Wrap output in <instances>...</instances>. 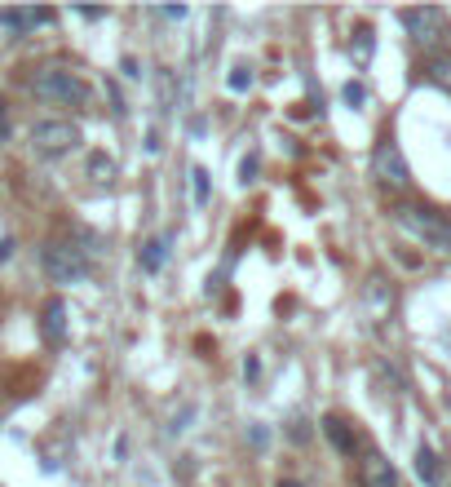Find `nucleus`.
<instances>
[{"label": "nucleus", "instance_id": "obj_1", "mask_svg": "<svg viewBox=\"0 0 451 487\" xmlns=\"http://www.w3.org/2000/svg\"><path fill=\"white\" fill-rule=\"evenodd\" d=\"M32 94L50 107H89V98H94L89 80L71 67H41L32 76Z\"/></svg>", "mask_w": 451, "mask_h": 487}, {"label": "nucleus", "instance_id": "obj_2", "mask_svg": "<svg viewBox=\"0 0 451 487\" xmlns=\"http://www.w3.org/2000/svg\"><path fill=\"white\" fill-rule=\"evenodd\" d=\"M394 221L411 239H420L425 248L451 257V217L434 213V209H420V204H402V209H394Z\"/></svg>", "mask_w": 451, "mask_h": 487}, {"label": "nucleus", "instance_id": "obj_3", "mask_svg": "<svg viewBox=\"0 0 451 487\" xmlns=\"http://www.w3.org/2000/svg\"><path fill=\"white\" fill-rule=\"evenodd\" d=\"M41 266L50 275L53 284H80V279H89V248H76V244H67V239H53L45 244V253H41Z\"/></svg>", "mask_w": 451, "mask_h": 487}, {"label": "nucleus", "instance_id": "obj_4", "mask_svg": "<svg viewBox=\"0 0 451 487\" xmlns=\"http://www.w3.org/2000/svg\"><path fill=\"white\" fill-rule=\"evenodd\" d=\"M32 147H36V156H67V151H76L80 147V124H71V120H41L36 129H32Z\"/></svg>", "mask_w": 451, "mask_h": 487}, {"label": "nucleus", "instance_id": "obj_5", "mask_svg": "<svg viewBox=\"0 0 451 487\" xmlns=\"http://www.w3.org/2000/svg\"><path fill=\"white\" fill-rule=\"evenodd\" d=\"M372 177H376L381 186H390V191H402V186L411 182V168L402 160L399 142H381V147L372 151Z\"/></svg>", "mask_w": 451, "mask_h": 487}, {"label": "nucleus", "instance_id": "obj_6", "mask_svg": "<svg viewBox=\"0 0 451 487\" xmlns=\"http://www.w3.org/2000/svg\"><path fill=\"white\" fill-rule=\"evenodd\" d=\"M402 27L411 32L416 45H434L443 36V9H407L402 14Z\"/></svg>", "mask_w": 451, "mask_h": 487}, {"label": "nucleus", "instance_id": "obj_7", "mask_svg": "<svg viewBox=\"0 0 451 487\" xmlns=\"http://www.w3.org/2000/svg\"><path fill=\"white\" fill-rule=\"evenodd\" d=\"M358 483L363 487H399V474H394V465H390L381 452H367L363 465H358Z\"/></svg>", "mask_w": 451, "mask_h": 487}, {"label": "nucleus", "instance_id": "obj_8", "mask_svg": "<svg viewBox=\"0 0 451 487\" xmlns=\"http://www.w3.org/2000/svg\"><path fill=\"white\" fill-rule=\"evenodd\" d=\"M50 18H53L50 9H0V27H9V32H32V27H41Z\"/></svg>", "mask_w": 451, "mask_h": 487}, {"label": "nucleus", "instance_id": "obj_9", "mask_svg": "<svg viewBox=\"0 0 451 487\" xmlns=\"http://www.w3.org/2000/svg\"><path fill=\"white\" fill-rule=\"evenodd\" d=\"M416 479L425 487H443V461L434 447H416Z\"/></svg>", "mask_w": 451, "mask_h": 487}, {"label": "nucleus", "instance_id": "obj_10", "mask_svg": "<svg viewBox=\"0 0 451 487\" xmlns=\"http://www.w3.org/2000/svg\"><path fill=\"white\" fill-rule=\"evenodd\" d=\"M164 262H168V235H155V239H147V244H142V253H138V266H142L147 275H155L159 266H164Z\"/></svg>", "mask_w": 451, "mask_h": 487}, {"label": "nucleus", "instance_id": "obj_11", "mask_svg": "<svg viewBox=\"0 0 451 487\" xmlns=\"http://www.w3.org/2000/svg\"><path fill=\"white\" fill-rule=\"evenodd\" d=\"M41 332H45V341H53V346L67 337V306H62V302H50V306H45Z\"/></svg>", "mask_w": 451, "mask_h": 487}, {"label": "nucleus", "instance_id": "obj_12", "mask_svg": "<svg viewBox=\"0 0 451 487\" xmlns=\"http://www.w3.org/2000/svg\"><path fill=\"white\" fill-rule=\"evenodd\" d=\"M85 173H89L98 186H111V182L120 177V164L111 160L106 151H94V156H89V164H85Z\"/></svg>", "mask_w": 451, "mask_h": 487}, {"label": "nucleus", "instance_id": "obj_13", "mask_svg": "<svg viewBox=\"0 0 451 487\" xmlns=\"http://www.w3.org/2000/svg\"><path fill=\"white\" fill-rule=\"evenodd\" d=\"M323 434H328V438H332V447H337V452H346V456L358 447V438L350 434V426H346L341 417H323Z\"/></svg>", "mask_w": 451, "mask_h": 487}, {"label": "nucleus", "instance_id": "obj_14", "mask_svg": "<svg viewBox=\"0 0 451 487\" xmlns=\"http://www.w3.org/2000/svg\"><path fill=\"white\" fill-rule=\"evenodd\" d=\"M191 200H195V209H203V204L212 200V177H208V168H203V164L191 168Z\"/></svg>", "mask_w": 451, "mask_h": 487}, {"label": "nucleus", "instance_id": "obj_15", "mask_svg": "<svg viewBox=\"0 0 451 487\" xmlns=\"http://www.w3.org/2000/svg\"><path fill=\"white\" fill-rule=\"evenodd\" d=\"M252 80H257V76H252L248 62H235V67H230V76H226V89H230V94H248Z\"/></svg>", "mask_w": 451, "mask_h": 487}, {"label": "nucleus", "instance_id": "obj_16", "mask_svg": "<svg viewBox=\"0 0 451 487\" xmlns=\"http://www.w3.org/2000/svg\"><path fill=\"white\" fill-rule=\"evenodd\" d=\"M341 103H346L350 111L367 107V89H363V80H346V89H341Z\"/></svg>", "mask_w": 451, "mask_h": 487}, {"label": "nucleus", "instance_id": "obj_17", "mask_svg": "<svg viewBox=\"0 0 451 487\" xmlns=\"http://www.w3.org/2000/svg\"><path fill=\"white\" fill-rule=\"evenodd\" d=\"M429 80H434L438 89H447V94H451V54H443V58H434V62H429Z\"/></svg>", "mask_w": 451, "mask_h": 487}, {"label": "nucleus", "instance_id": "obj_18", "mask_svg": "<svg viewBox=\"0 0 451 487\" xmlns=\"http://www.w3.org/2000/svg\"><path fill=\"white\" fill-rule=\"evenodd\" d=\"M350 54H354V62H367V58H372V27H358V32H354Z\"/></svg>", "mask_w": 451, "mask_h": 487}, {"label": "nucleus", "instance_id": "obj_19", "mask_svg": "<svg viewBox=\"0 0 451 487\" xmlns=\"http://www.w3.org/2000/svg\"><path fill=\"white\" fill-rule=\"evenodd\" d=\"M257 168H261V160H257V156H244V160H239V186L257 182Z\"/></svg>", "mask_w": 451, "mask_h": 487}, {"label": "nucleus", "instance_id": "obj_20", "mask_svg": "<svg viewBox=\"0 0 451 487\" xmlns=\"http://www.w3.org/2000/svg\"><path fill=\"white\" fill-rule=\"evenodd\" d=\"M155 14H159V18H168V23H182V18H186V5H159Z\"/></svg>", "mask_w": 451, "mask_h": 487}, {"label": "nucleus", "instance_id": "obj_21", "mask_svg": "<svg viewBox=\"0 0 451 487\" xmlns=\"http://www.w3.org/2000/svg\"><path fill=\"white\" fill-rule=\"evenodd\" d=\"M244 377H248V381L261 377V359H257V355H248V359H244Z\"/></svg>", "mask_w": 451, "mask_h": 487}, {"label": "nucleus", "instance_id": "obj_22", "mask_svg": "<svg viewBox=\"0 0 451 487\" xmlns=\"http://www.w3.org/2000/svg\"><path fill=\"white\" fill-rule=\"evenodd\" d=\"M9 138V111H5V103H0V142Z\"/></svg>", "mask_w": 451, "mask_h": 487}, {"label": "nucleus", "instance_id": "obj_23", "mask_svg": "<svg viewBox=\"0 0 451 487\" xmlns=\"http://www.w3.org/2000/svg\"><path fill=\"white\" fill-rule=\"evenodd\" d=\"M80 18H89V23H98V18H106V9H76Z\"/></svg>", "mask_w": 451, "mask_h": 487}, {"label": "nucleus", "instance_id": "obj_24", "mask_svg": "<svg viewBox=\"0 0 451 487\" xmlns=\"http://www.w3.org/2000/svg\"><path fill=\"white\" fill-rule=\"evenodd\" d=\"M14 257V239H0V262H9Z\"/></svg>", "mask_w": 451, "mask_h": 487}, {"label": "nucleus", "instance_id": "obj_25", "mask_svg": "<svg viewBox=\"0 0 451 487\" xmlns=\"http://www.w3.org/2000/svg\"><path fill=\"white\" fill-rule=\"evenodd\" d=\"M275 487H305V483H293V479H284V483H275Z\"/></svg>", "mask_w": 451, "mask_h": 487}]
</instances>
